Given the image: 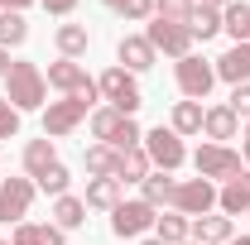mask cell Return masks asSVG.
Masks as SVG:
<instances>
[{
    "label": "cell",
    "instance_id": "4dcf8cb0",
    "mask_svg": "<svg viewBox=\"0 0 250 245\" xmlns=\"http://www.w3.org/2000/svg\"><path fill=\"white\" fill-rule=\"evenodd\" d=\"M188 29H192V39H202V43H207L212 34H221V10H207V5H197Z\"/></svg>",
    "mask_w": 250,
    "mask_h": 245
},
{
    "label": "cell",
    "instance_id": "d6986e66",
    "mask_svg": "<svg viewBox=\"0 0 250 245\" xmlns=\"http://www.w3.org/2000/svg\"><path fill=\"white\" fill-rule=\"evenodd\" d=\"M202 130H207L212 140H236V111H231V106H212V111H202Z\"/></svg>",
    "mask_w": 250,
    "mask_h": 245
},
{
    "label": "cell",
    "instance_id": "484cf974",
    "mask_svg": "<svg viewBox=\"0 0 250 245\" xmlns=\"http://www.w3.org/2000/svg\"><path fill=\"white\" fill-rule=\"evenodd\" d=\"M24 39H29L24 15H15V10H0V48H20Z\"/></svg>",
    "mask_w": 250,
    "mask_h": 245
},
{
    "label": "cell",
    "instance_id": "cb8c5ba5",
    "mask_svg": "<svg viewBox=\"0 0 250 245\" xmlns=\"http://www.w3.org/2000/svg\"><path fill=\"white\" fill-rule=\"evenodd\" d=\"M53 43H58L62 58H77V53H87V24H58Z\"/></svg>",
    "mask_w": 250,
    "mask_h": 245
},
{
    "label": "cell",
    "instance_id": "8fae6325",
    "mask_svg": "<svg viewBox=\"0 0 250 245\" xmlns=\"http://www.w3.org/2000/svg\"><path fill=\"white\" fill-rule=\"evenodd\" d=\"M145 39L154 43V53H168V58H188V53H192V29H183V24H164V20H154Z\"/></svg>",
    "mask_w": 250,
    "mask_h": 245
},
{
    "label": "cell",
    "instance_id": "f546056e",
    "mask_svg": "<svg viewBox=\"0 0 250 245\" xmlns=\"http://www.w3.org/2000/svg\"><path fill=\"white\" fill-rule=\"evenodd\" d=\"M188 226H192V221H188L183 212H168V216H159V221H154V231H159V241H164V245H183L188 241Z\"/></svg>",
    "mask_w": 250,
    "mask_h": 245
},
{
    "label": "cell",
    "instance_id": "52a82bcc",
    "mask_svg": "<svg viewBox=\"0 0 250 245\" xmlns=\"http://www.w3.org/2000/svg\"><path fill=\"white\" fill-rule=\"evenodd\" d=\"M217 207V187L207 183V178H188V183L173 187V212L183 216H207Z\"/></svg>",
    "mask_w": 250,
    "mask_h": 245
},
{
    "label": "cell",
    "instance_id": "7c38bea8",
    "mask_svg": "<svg viewBox=\"0 0 250 245\" xmlns=\"http://www.w3.org/2000/svg\"><path fill=\"white\" fill-rule=\"evenodd\" d=\"M154 221L159 216H154L149 202H121L116 216H111V231H116V236H140V231H149Z\"/></svg>",
    "mask_w": 250,
    "mask_h": 245
},
{
    "label": "cell",
    "instance_id": "44dd1931",
    "mask_svg": "<svg viewBox=\"0 0 250 245\" xmlns=\"http://www.w3.org/2000/svg\"><path fill=\"white\" fill-rule=\"evenodd\" d=\"M48 163H58V154H53V140L43 135V140H29L24 144V168H29V178H39Z\"/></svg>",
    "mask_w": 250,
    "mask_h": 245
},
{
    "label": "cell",
    "instance_id": "5b68a950",
    "mask_svg": "<svg viewBox=\"0 0 250 245\" xmlns=\"http://www.w3.org/2000/svg\"><path fill=\"white\" fill-rule=\"evenodd\" d=\"M212 87H217V67H212V62H202L197 53L178 58V92H183L188 101H207Z\"/></svg>",
    "mask_w": 250,
    "mask_h": 245
},
{
    "label": "cell",
    "instance_id": "d4e9b609",
    "mask_svg": "<svg viewBox=\"0 0 250 245\" xmlns=\"http://www.w3.org/2000/svg\"><path fill=\"white\" fill-rule=\"evenodd\" d=\"M140 187H145V197H140V202H149L154 212H159V207H173V187H178V183H173L168 173H159V178H145Z\"/></svg>",
    "mask_w": 250,
    "mask_h": 245
},
{
    "label": "cell",
    "instance_id": "7a4b0ae2",
    "mask_svg": "<svg viewBox=\"0 0 250 245\" xmlns=\"http://www.w3.org/2000/svg\"><path fill=\"white\" fill-rule=\"evenodd\" d=\"M92 135L101 140V144H111V149H135L145 135H140V125H135V116H121V111H111V106H101V111H92Z\"/></svg>",
    "mask_w": 250,
    "mask_h": 245
},
{
    "label": "cell",
    "instance_id": "ba28073f",
    "mask_svg": "<svg viewBox=\"0 0 250 245\" xmlns=\"http://www.w3.org/2000/svg\"><path fill=\"white\" fill-rule=\"evenodd\" d=\"M145 154H149V163H159L164 173H173V168L188 159V154H183V140H178L173 130H164V125L145 135Z\"/></svg>",
    "mask_w": 250,
    "mask_h": 245
},
{
    "label": "cell",
    "instance_id": "7402d4cb",
    "mask_svg": "<svg viewBox=\"0 0 250 245\" xmlns=\"http://www.w3.org/2000/svg\"><path fill=\"white\" fill-rule=\"evenodd\" d=\"M192 10H197V0H154V20L164 24H192Z\"/></svg>",
    "mask_w": 250,
    "mask_h": 245
},
{
    "label": "cell",
    "instance_id": "7bdbcfd3",
    "mask_svg": "<svg viewBox=\"0 0 250 245\" xmlns=\"http://www.w3.org/2000/svg\"><path fill=\"white\" fill-rule=\"evenodd\" d=\"M183 245H197V241H183Z\"/></svg>",
    "mask_w": 250,
    "mask_h": 245
},
{
    "label": "cell",
    "instance_id": "1f68e13d",
    "mask_svg": "<svg viewBox=\"0 0 250 245\" xmlns=\"http://www.w3.org/2000/svg\"><path fill=\"white\" fill-rule=\"evenodd\" d=\"M67 183H72V173H67L62 163H48V168L34 178V187H43V192H53V197H62V192H67Z\"/></svg>",
    "mask_w": 250,
    "mask_h": 245
},
{
    "label": "cell",
    "instance_id": "60d3db41",
    "mask_svg": "<svg viewBox=\"0 0 250 245\" xmlns=\"http://www.w3.org/2000/svg\"><path fill=\"white\" fill-rule=\"evenodd\" d=\"M246 159H250V130H246Z\"/></svg>",
    "mask_w": 250,
    "mask_h": 245
},
{
    "label": "cell",
    "instance_id": "277c9868",
    "mask_svg": "<svg viewBox=\"0 0 250 245\" xmlns=\"http://www.w3.org/2000/svg\"><path fill=\"white\" fill-rule=\"evenodd\" d=\"M48 87H58L62 96H77V101H87V106L101 96V92H96V82L87 77V67H82V62H72V58H62V62L48 67Z\"/></svg>",
    "mask_w": 250,
    "mask_h": 245
},
{
    "label": "cell",
    "instance_id": "e0dca14e",
    "mask_svg": "<svg viewBox=\"0 0 250 245\" xmlns=\"http://www.w3.org/2000/svg\"><path fill=\"white\" fill-rule=\"evenodd\" d=\"M116 178H121V183H145V178H149V154H145V144L121 149V159H116Z\"/></svg>",
    "mask_w": 250,
    "mask_h": 245
},
{
    "label": "cell",
    "instance_id": "3957f363",
    "mask_svg": "<svg viewBox=\"0 0 250 245\" xmlns=\"http://www.w3.org/2000/svg\"><path fill=\"white\" fill-rule=\"evenodd\" d=\"M96 92L111 101V111H121V116H135L140 106H145V96H140V82L125 72V67H106L101 72V82H96Z\"/></svg>",
    "mask_w": 250,
    "mask_h": 245
},
{
    "label": "cell",
    "instance_id": "74e56055",
    "mask_svg": "<svg viewBox=\"0 0 250 245\" xmlns=\"http://www.w3.org/2000/svg\"><path fill=\"white\" fill-rule=\"evenodd\" d=\"M197 5H207V10H226L231 0H197Z\"/></svg>",
    "mask_w": 250,
    "mask_h": 245
},
{
    "label": "cell",
    "instance_id": "6da1fadb",
    "mask_svg": "<svg viewBox=\"0 0 250 245\" xmlns=\"http://www.w3.org/2000/svg\"><path fill=\"white\" fill-rule=\"evenodd\" d=\"M5 101L15 111H39L43 106V72L34 62H10V72H5Z\"/></svg>",
    "mask_w": 250,
    "mask_h": 245
},
{
    "label": "cell",
    "instance_id": "ac0fdd59",
    "mask_svg": "<svg viewBox=\"0 0 250 245\" xmlns=\"http://www.w3.org/2000/svg\"><path fill=\"white\" fill-rule=\"evenodd\" d=\"M87 207L116 212V207H121V178H92V183H87Z\"/></svg>",
    "mask_w": 250,
    "mask_h": 245
},
{
    "label": "cell",
    "instance_id": "2e32d148",
    "mask_svg": "<svg viewBox=\"0 0 250 245\" xmlns=\"http://www.w3.org/2000/svg\"><path fill=\"white\" fill-rule=\"evenodd\" d=\"M188 236H192V241L197 245H226L231 241V216H197V221H192V226H188Z\"/></svg>",
    "mask_w": 250,
    "mask_h": 245
},
{
    "label": "cell",
    "instance_id": "30bf717a",
    "mask_svg": "<svg viewBox=\"0 0 250 245\" xmlns=\"http://www.w3.org/2000/svg\"><path fill=\"white\" fill-rule=\"evenodd\" d=\"M87 116V101H77V96H62V101H48V111H43V135H67V130H77Z\"/></svg>",
    "mask_w": 250,
    "mask_h": 245
},
{
    "label": "cell",
    "instance_id": "4316f807",
    "mask_svg": "<svg viewBox=\"0 0 250 245\" xmlns=\"http://www.w3.org/2000/svg\"><path fill=\"white\" fill-rule=\"evenodd\" d=\"M168 130H173V135H197V130H202V106H197V101H178Z\"/></svg>",
    "mask_w": 250,
    "mask_h": 245
},
{
    "label": "cell",
    "instance_id": "4fadbf2b",
    "mask_svg": "<svg viewBox=\"0 0 250 245\" xmlns=\"http://www.w3.org/2000/svg\"><path fill=\"white\" fill-rule=\"evenodd\" d=\"M217 207L226 216H241V212H250V168H241L236 178H226L221 183V192H217Z\"/></svg>",
    "mask_w": 250,
    "mask_h": 245
},
{
    "label": "cell",
    "instance_id": "d590c367",
    "mask_svg": "<svg viewBox=\"0 0 250 245\" xmlns=\"http://www.w3.org/2000/svg\"><path fill=\"white\" fill-rule=\"evenodd\" d=\"M39 5H43L48 15H72V5H77V0H39Z\"/></svg>",
    "mask_w": 250,
    "mask_h": 245
},
{
    "label": "cell",
    "instance_id": "f35d334b",
    "mask_svg": "<svg viewBox=\"0 0 250 245\" xmlns=\"http://www.w3.org/2000/svg\"><path fill=\"white\" fill-rule=\"evenodd\" d=\"M5 72H10V58H5V48H0V77H5Z\"/></svg>",
    "mask_w": 250,
    "mask_h": 245
},
{
    "label": "cell",
    "instance_id": "9a60e30c",
    "mask_svg": "<svg viewBox=\"0 0 250 245\" xmlns=\"http://www.w3.org/2000/svg\"><path fill=\"white\" fill-rule=\"evenodd\" d=\"M116 53H121L125 72H145V67H154V43H149L145 34H125Z\"/></svg>",
    "mask_w": 250,
    "mask_h": 245
},
{
    "label": "cell",
    "instance_id": "ee69618b",
    "mask_svg": "<svg viewBox=\"0 0 250 245\" xmlns=\"http://www.w3.org/2000/svg\"><path fill=\"white\" fill-rule=\"evenodd\" d=\"M246 43H250V34H246Z\"/></svg>",
    "mask_w": 250,
    "mask_h": 245
},
{
    "label": "cell",
    "instance_id": "ab89813d",
    "mask_svg": "<svg viewBox=\"0 0 250 245\" xmlns=\"http://www.w3.org/2000/svg\"><path fill=\"white\" fill-rule=\"evenodd\" d=\"M226 245H250V236H241V241H236V236H231V241H226Z\"/></svg>",
    "mask_w": 250,
    "mask_h": 245
},
{
    "label": "cell",
    "instance_id": "8992f818",
    "mask_svg": "<svg viewBox=\"0 0 250 245\" xmlns=\"http://www.w3.org/2000/svg\"><path fill=\"white\" fill-rule=\"evenodd\" d=\"M192 163H197V178H207V183H212V178L226 183V178H236V173H241V154L226 149V144H202Z\"/></svg>",
    "mask_w": 250,
    "mask_h": 245
},
{
    "label": "cell",
    "instance_id": "ffe728a7",
    "mask_svg": "<svg viewBox=\"0 0 250 245\" xmlns=\"http://www.w3.org/2000/svg\"><path fill=\"white\" fill-rule=\"evenodd\" d=\"M10 245H62V231H58V226H34V221H20Z\"/></svg>",
    "mask_w": 250,
    "mask_h": 245
},
{
    "label": "cell",
    "instance_id": "d6a6232c",
    "mask_svg": "<svg viewBox=\"0 0 250 245\" xmlns=\"http://www.w3.org/2000/svg\"><path fill=\"white\" fill-rule=\"evenodd\" d=\"M116 15H125V20H149L154 15V0H106Z\"/></svg>",
    "mask_w": 250,
    "mask_h": 245
},
{
    "label": "cell",
    "instance_id": "836d02e7",
    "mask_svg": "<svg viewBox=\"0 0 250 245\" xmlns=\"http://www.w3.org/2000/svg\"><path fill=\"white\" fill-rule=\"evenodd\" d=\"M15 135H20V111L0 96V140H15Z\"/></svg>",
    "mask_w": 250,
    "mask_h": 245
},
{
    "label": "cell",
    "instance_id": "8d00e7d4",
    "mask_svg": "<svg viewBox=\"0 0 250 245\" xmlns=\"http://www.w3.org/2000/svg\"><path fill=\"white\" fill-rule=\"evenodd\" d=\"M24 5H34V0H0V10H15V15H20Z\"/></svg>",
    "mask_w": 250,
    "mask_h": 245
},
{
    "label": "cell",
    "instance_id": "5bb4252c",
    "mask_svg": "<svg viewBox=\"0 0 250 245\" xmlns=\"http://www.w3.org/2000/svg\"><path fill=\"white\" fill-rule=\"evenodd\" d=\"M212 67H217V77H221V82L241 87V82L250 77V43H236V48H226V53H221Z\"/></svg>",
    "mask_w": 250,
    "mask_h": 245
},
{
    "label": "cell",
    "instance_id": "9c48e42d",
    "mask_svg": "<svg viewBox=\"0 0 250 245\" xmlns=\"http://www.w3.org/2000/svg\"><path fill=\"white\" fill-rule=\"evenodd\" d=\"M29 202H34V183L29 178H5V183H0V221H5V226H10V221L20 226V221L29 216Z\"/></svg>",
    "mask_w": 250,
    "mask_h": 245
},
{
    "label": "cell",
    "instance_id": "e575fe53",
    "mask_svg": "<svg viewBox=\"0 0 250 245\" xmlns=\"http://www.w3.org/2000/svg\"><path fill=\"white\" fill-rule=\"evenodd\" d=\"M226 106L236 111V121H241V116L250 121V82H241V87H231V101H226Z\"/></svg>",
    "mask_w": 250,
    "mask_h": 245
},
{
    "label": "cell",
    "instance_id": "b9f144b4",
    "mask_svg": "<svg viewBox=\"0 0 250 245\" xmlns=\"http://www.w3.org/2000/svg\"><path fill=\"white\" fill-rule=\"evenodd\" d=\"M145 245H164V241H145Z\"/></svg>",
    "mask_w": 250,
    "mask_h": 245
},
{
    "label": "cell",
    "instance_id": "603a6c76",
    "mask_svg": "<svg viewBox=\"0 0 250 245\" xmlns=\"http://www.w3.org/2000/svg\"><path fill=\"white\" fill-rule=\"evenodd\" d=\"M221 29L231 34L236 43H246V34H250V5H241V0H231V5L221 10Z\"/></svg>",
    "mask_w": 250,
    "mask_h": 245
},
{
    "label": "cell",
    "instance_id": "f1b7e54d",
    "mask_svg": "<svg viewBox=\"0 0 250 245\" xmlns=\"http://www.w3.org/2000/svg\"><path fill=\"white\" fill-rule=\"evenodd\" d=\"M53 216H58V231H72V226H82V221H87V202L62 192V197H58V207H53Z\"/></svg>",
    "mask_w": 250,
    "mask_h": 245
},
{
    "label": "cell",
    "instance_id": "83f0119b",
    "mask_svg": "<svg viewBox=\"0 0 250 245\" xmlns=\"http://www.w3.org/2000/svg\"><path fill=\"white\" fill-rule=\"evenodd\" d=\"M116 159H121V154L111 149V144H92V149H87V173H92V178H116Z\"/></svg>",
    "mask_w": 250,
    "mask_h": 245
},
{
    "label": "cell",
    "instance_id": "f6af8a7d",
    "mask_svg": "<svg viewBox=\"0 0 250 245\" xmlns=\"http://www.w3.org/2000/svg\"><path fill=\"white\" fill-rule=\"evenodd\" d=\"M0 245H10V241H0Z\"/></svg>",
    "mask_w": 250,
    "mask_h": 245
}]
</instances>
